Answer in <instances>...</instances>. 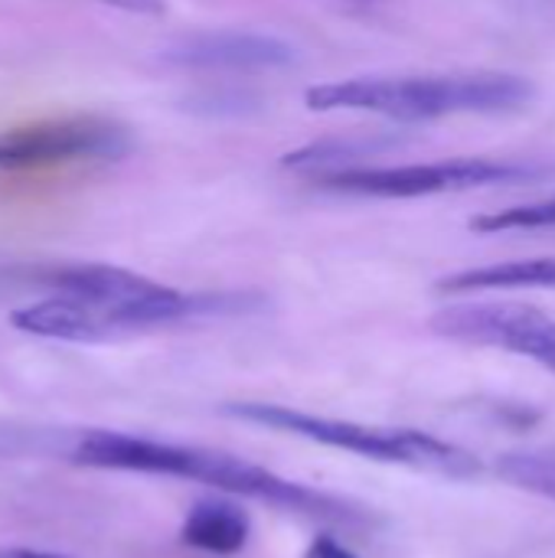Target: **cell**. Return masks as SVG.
Wrapping results in <instances>:
<instances>
[{"mask_svg": "<svg viewBox=\"0 0 555 558\" xmlns=\"http://www.w3.org/2000/svg\"><path fill=\"white\" fill-rule=\"evenodd\" d=\"M72 461L82 468H101V471H134V474L196 481L213 490L249 497L275 510L298 513V517L321 520V523H343V526L366 523V513L353 507L350 500L294 484L262 464H252L245 458L222 454V451L183 448V445H167L154 438L121 435V432H92L75 445Z\"/></svg>", "mask_w": 555, "mask_h": 558, "instance_id": "obj_1", "label": "cell"}, {"mask_svg": "<svg viewBox=\"0 0 555 558\" xmlns=\"http://www.w3.org/2000/svg\"><path fill=\"white\" fill-rule=\"evenodd\" d=\"M533 82L514 72L451 75H360L307 88L311 111H363L393 121H438L458 114H510L530 105Z\"/></svg>", "mask_w": 555, "mask_h": 558, "instance_id": "obj_2", "label": "cell"}, {"mask_svg": "<svg viewBox=\"0 0 555 558\" xmlns=\"http://www.w3.org/2000/svg\"><path fill=\"white\" fill-rule=\"evenodd\" d=\"M222 415L252 422L262 428H275L324 448L350 451L366 461L379 464H399L419 474H435L445 481H471L484 474V464L478 454L442 441L435 435H425L419 428H373L347 418H327V415H311L298 412L291 405H275V402H226Z\"/></svg>", "mask_w": 555, "mask_h": 558, "instance_id": "obj_3", "label": "cell"}, {"mask_svg": "<svg viewBox=\"0 0 555 558\" xmlns=\"http://www.w3.org/2000/svg\"><path fill=\"white\" fill-rule=\"evenodd\" d=\"M56 294L75 298L92 307L108 330H144L180 324L196 314H213L222 307H236V298H196L183 294L170 284L150 281L137 271L114 265H65L46 275Z\"/></svg>", "mask_w": 555, "mask_h": 558, "instance_id": "obj_4", "label": "cell"}, {"mask_svg": "<svg viewBox=\"0 0 555 558\" xmlns=\"http://www.w3.org/2000/svg\"><path fill=\"white\" fill-rule=\"evenodd\" d=\"M540 163L500 160V157H455L432 163H396V167H353L321 177L324 190L373 199H415L442 193H468L500 183H523L540 177Z\"/></svg>", "mask_w": 555, "mask_h": 558, "instance_id": "obj_5", "label": "cell"}, {"mask_svg": "<svg viewBox=\"0 0 555 558\" xmlns=\"http://www.w3.org/2000/svg\"><path fill=\"white\" fill-rule=\"evenodd\" d=\"M432 330L445 340L507 350L555 373V320L530 304H451L432 317Z\"/></svg>", "mask_w": 555, "mask_h": 558, "instance_id": "obj_6", "label": "cell"}, {"mask_svg": "<svg viewBox=\"0 0 555 558\" xmlns=\"http://www.w3.org/2000/svg\"><path fill=\"white\" fill-rule=\"evenodd\" d=\"M131 147L121 124L105 118H65L36 128L0 134V170H23L39 163L72 160H111Z\"/></svg>", "mask_w": 555, "mask_h": 558, "instance_id": "obj_7", "label": "cell"}, {"mask_svg": "<svg viewBox=\"0 0 555 558\" xmlns=\"http://www.w3.org/2000/svg\"><path fill=\"white\" fill-rule=\"evenodd\" d=\"M164 59L190 72H275L288 69L298 59V49L272 33L255 29H203L180 36Z\"/></svg>", "mask_w": 555, "mask_h": 558, "instance_id": "obj_8", "label": "cell"}, {"mask_svg": "<svg viewBox=\"0 0 555 558\" xmlns=\"http://www.w3.org/2000/svg\"><path fill=\"white\" fill-rule=\"evenodd\" d=\"M180 539L190 549H200L209 556H239L252 539V517L239 504L222 500V497L200 500L186 513V520L180 526Z\"/></svg>", "mask_w": 555, "mask_h": 558, "instance_id": "obj_9", "label": "cell"}, {"mask_svg": "<svg viewBox=\"0 0 555 558\" xmlns=\"http://www.w3.org/2000/svg\"><path fill=\"white\" fill-rule=\"evenodd\" d=\"M10 324L23 333L46 337V340H69V343H95L111 333L108 324L92 307H85L82 301L65 298V294L36 301V304L16 311L10 317Z\"/></svg>", "mask_w": 555, "mask_h": 558, "instance_id": "obj_10", "label": "cell"}, {"mask_svg": "<svg viewBox=\"0 0 555 558\" xmlns=\"http://www.w3.org/2000/svg\"><path fill=\"white\" fill-rule=\"evenodd\" d=\"M555 291V258H520L484 268H464L435 284L438 294H481V291Z\"/></svg>", "mask_w": 555, "mask_h": 558, "instance_id": "obj_11", "label": "cell"}, {"mask_svg": "<svg viewBox=\"0 0 555 558\" xmlns=\"http://www.w3.org/2000/svg\"><path fill=\"white\" fill-rule=\"evenodd\" d=\"M497 474L520 490L555 500V458L550 454H504Z\"/></svg>", "mask_w": 555, "mask_h": 558, "instance_id": "obj_12", "label": "cell"}, {"mask_svg": "<svg viewBox=\"0 0 555 558\" xmlns=\"http://www.w3.org/2000/svg\"><path fill=\"white\" fill-rule=\"evenodd\" d=\"M555 226V199L546 203H527V206H510V209H497L487 216L471 219L474 232L494 235V232H514V229H546Z\"/></svg>", "mask_w": 555, "mask_h": 558, "instance_id": "obj_13", "label": "cell"}, {"mask_svg": "<svg viewBox=\"0 0 555 558\" xmlns=\"http://www.w3.org/2000/svg\"><path fill=\"white\" fill-rule=\"evenodd\" d=\"M304 558H360L353 549H347L343 543H337L334 536H317L311 546H307V553Z\"/></svg>", "mask_w": 555, "mask_h": 558, "instance_id": "obj_14", "label": "cell"}, {"mask_svg": "<svg viewBox=\"0 0 555 558\" xmlns=\"http://www.w3.org/2000/svg\"><path fill=\"white\" fill-rule=\"evenodd\" d=\"M98 3H108V7L128 10V13H144V16L164 13V0H98Z\"/></svg>", "mask_w": 555, "mask_h": 558, "instance_id": "obj_15", "label": "cell"}, {"mask_svg": "<svg viewBox=\"0 0 555 558\" xmlns=\"http://www.w3.org/2000/svg\"><path fill=\"white\" fill-rule=\"evenodd\" d=\"M0 558H62L52 553H36V549H23V546H3Z\"/></svg>", "mask_w": 555, "mask_h": 558, "instance_id": "obj_16", "label": "cell"}]
</instances>
